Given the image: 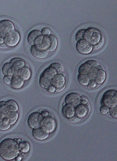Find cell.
<instances>
[{"mask_svg": "<svg viewBox=\"0 0 117 161\" xmlns=\"http://www.w3.org/2000/svg\"><path fill=\"white\" fill-rule=\"evenodd\" d=\"M19 152L18 144L14 139L6 138L0 142V157L3 159L13 160Z\"/></svg>", "mask_w": 117, "mask_h": 161, "instance_id": "6da1fadb", "label": "cell"}, {"mask_svg": "<svg viewBox=\"0 0 117 161\" xmlns=\"http://www.w3.org/2000/svg\"><path fill=\"white\" fill-rule=\"evenodd\" d=\"M101 105H105L109 108L117 106V91L115 89H109L103 94L101 100Z\"/></svg>", "mask_w": 117, "mask_h": 161, "instance_id": "7a4b0ae2", "label": "cell"}, {"mask_svg": "<svg viewBox=\"0 0 117 161\" xmlns=\"http://www.w3.org/2000/svg\"><path fill=\"white\" fill-rule=\"evenodd\" d=\"M40 48L52 52L55 51L58 46V41L56 37L52 34L43 36L40 44L37 45Z\"/></svg>", "mask_w": 117, "mask_h": 161, "instance_id": "3957f363", "label": "cell"}, {"mask_svg": "<svg viewBox=\"0 0 117 161\" xmlns=\"http://www.w3.org/2000/svg\"><path fill=\"white\" fill-rule=\"evenodd\" d=\"M101 36V32L98 29L90 27L85 29L83 39L93 45L100 41Z\"/></svg>", "mask_w": 117, "mask_h": 161, "instance_id": "277c9868", "label": "cell"}, {"mask_svg": "<svg viewBox=\"0 0 117 161\" xmlns=\"http://www.w3.org/2000/svg\"><path fill=\"white\" fill-rule=\"evenodd\" d=\"M51 84L56 88V93L63 91L66 86V79L64 73H58L51 80Z\"/></svg>", "mask_w": 117, "mask_h": 161, "instance_id": "5b68a950", "label": "cell"}, {"mask_svg": "<svg viewBox=\"0 0 117 161\" xmlns=\"http://www.w3.org/2000/svg\"><path fill=\"white\" fill-rule=\"evenodd\" d=\"M48 129L42 125H39L32 130V135L35 139L39 140H44L47 139L49 134Z\"/></svg>", "mask_w": 117, "mask_h": 161, "instance_id": "8992f818", "label": "cell"}, {"mask_svg": "<svg viewBox=\"0 0 117 161\" xmlns=\"http://www.w3.org/2000/svg\"><path fill=\"white\" fill-rule=\"evenodd\" d=\"M43 36L39 30H33L28 34L27 37V41L31 46L38 45L41 43Z\"/></svg>", "mask_w": 117, "mask_h": 161, "instance_id": "52a82bcc", "label": "cell"}, {"mask_svg": "<svg viewBox=\"0 0 117 161\" xmlns=\"http://www.w3.org/2000/svg\"><path fill=\"white\" fill-rule=\"evenodd\" d=\"M20 39V35L16 30L7 34L4 37L5 44L7 46L14 47L19 43Z\"/></svg>", "mask_w": 117, "mask_h": 161, "instance_id": "ba28073f", "label": "cell"}, {"mask_svg": "<svg viewBox=\"0 0 117 161\" xmlns=\"http://www.w3.org/2000/svg\"><path fill=\"white\" fill-rule=\"evenodd\" d=\"M77 51L80 53L87 55L90 53L93 50V45L88 42L81 39L77 41L76 44Z\"/></svg>", "mask_w": 117, "mask_h": 161, "instance_id": "9c48e42d", "label": "cell"}, {"mask_svg": "<svg viewBox=\"0 0 117 161\" xmlns=\"http://www.w3.org/2000/svg\"><path fill=\"white\" fill-rule=\"evenodd\" d=\"M1 33L0 37H4L7 34L15 30L14 25L10 20L4 19L0 21Z\"/></svg>", "mask_w": 117, "mask_h": 161, "instance_id": "30bf717a", "label": "cell"}, {"mask_svg": "<svg viewBox=\"0 0 117 161\" xmlns=\"http://www.w3.org/2000/svg\"><path fill=\"white\" fill-rule=\"evenodd\" d=\"M43 117L40 113L38 112L31 113L28 116L27 119V123L31 128L40 125Z\"/></svg>", "mask_w": 117, "mask_h": 161, "instance_id": "8fae6325", "label": "cell"}, {"mask_svg": "<svg viewBox=\"0 0 117 161\" xmlns=\"http://www.w3.org/2000/svg\"><path fill=\"white\" fill-rule=\"evenodd\" d=\"M41 125L44 126L49 130L50 133L54 131L57 126L56 121L52 115L43 117Z\"/></svg>", "mask_w": 117, "mask_h": 161, "instance_id": "7c38bea8", "label": "cell"}, {"mask_svg": "<svg viewBox=\"0 0 117 161\" xmlns=\"http://www.w3.org/2000/svg\"><path fill=\"white\" fill-rule=\"evenodd\" d=\"M81 96L78 93L71 92L67 94L64 98V103L66 104H71L74 107L80 103Z\"/></svg>", "mask_w": 117, "mask_h": 161, "instance_id": "4fadbf2b", "label": "cell"}, {"mask_svg": "<svg viewBox=\"0 0 117 161\" xmlns=\"http://www.w3.org/2000/svg\"><path fill=\"white\" fill-rule=\"evenodd\" d=\"M31 54L35 57L39 59H44L48 56L49 52L39 48L37 45L31 46L30 48Z\"/></svg>", "mask_w": 117, "mask_h": 161, "instance_id": "5bb4252c", "label": "cell"}, {"mask_svg": "<svg viewBox=\"0 0 117 161\" xmlns=\"http://www.w3.org/2000/svg\"><path fill=\"white\" fill-rule=\"evenodd\" d=\"M25 81L20 76L14 74L11 77L10 85L12 88L15 89H20L24 86Z\"/></svg>", "mask_w": 117, "mask_h": 161, "instance_id": "9a60e30c", "label": "cell"}, {"mask_svg": "<svg viewBox=\"0 0 117 161\" xmlns=\"http://www.w3.org/2000/svg\"><path fill=\"white\" fill-rule=\"evenodd\" d=\"M75 115L81 118L87 116L91 111L86 105L81 103L75 107Z\"/></svg>", "mask_w": 117, "mask_h": 161, "instance_id": "2e32d148", "label": "cell"}, {"mask_svg": "<svg viewBox=\"0 0 117 161\" xmlns=\"http://www.w3.org/2000/svg\"><path fill=\"white\" fill-rule=\"evenodd\" d=\"M62 112L63 115L67 119L70 118L75 115V107L72 105L65 103L63 105Z\"/></svg>", "mask_w": 117, "mask_h": 161, "instance_id": "e0dca14e", "label": "cell"}, {"mask_svg": "<svg viewBox=\"0 0 117 161\" xmlns=\"http://www.w3.org/2000/svg\"><path fill=\"white\" fill-rule=\"evenodd\" d=\"M106 78V73L105 69L103 66L100 65L94 80L97 84L101 85L105 82Z\"/></svg>", "mask_w": 117, "mask_h": 161, "instance_id": "ac0fdd59", "label": "cell"}, {"mask_svg": "<svg viewBox=\"0 0 117 161\" xmlns=\"http://www.w3.org/2000/svg\"><path fill=\"white\" fill-rule=\"evenodd\" d=\"M10 63L15 72L24 67L26 65L25 61L20 58H13L11 59Z\"/></svg>", "mask_w": 117, "mask_h": 161, "instance_id": "d6986e66", "label": "cell"}, {"mask_svg": "<svg viewBox=\"0 0 117 161\" xmlns=\"http://www.w3.org/2000/svg\"><path fill=\"white\" fill-rule=\"evenodd\" d=\"M14 74L18 75L22 78L25 81L30 80L32 76V72L30 68L25 66L15 72Z\"/></svg>", "mask_w": 117, "mask_h": 161, "instance_id": "ffe728a7", "label": "cell"}, {"mask_svg": "<svg viewBox=\"0 0 117 161\" xmlns=\"http://www.w3.org/2000/svg\"><path fill=\"white\" fill-rule=\"evenodd\" d=\"M57 73V72L54 69L49 66L43 71L40 75L51 80Z\"/></svg>", "mask_w": 117, "mask_h": 161, "instance_id": "44dd1931", "label": "cell"}, {"mask_svg": "<svg viewBox=\"0 0 117 161\" xmlns=\"http://www.w3.org/2000/svg\"><path fill=\"white\" fill-rule=\"evenodd\" d=\"M6 109L7 112L17 111L19 106L16 102L13 99H9L5 102V104Z\"/></svg>", "mask_w": 117, "mask_h": 161, "instance_id": "7402d4cb", "label": "cell"}, {"mask_svg": "<svg viewBox=\"0 0 117 161\" xmlns=\"http://www.w3.org/2000/svg\"><path fill=\"white\" fill-rule=\"evenodd\" d=\"M5 117L9 119L11 125H13L17 122L19 114L17 111H9L6 114Z\"/></svg>", "mask_w": 117, "mask_h": 161, "instance_id": "603a6c76", "label": "cell"}, {"mask_svg": "<svg viewBox=\"0 0 117 161\" xmlns=\"http://www.w3.org/2000/svg\"><path fill=\"white\" fill-rule=\"evenodd\" d=\"M78 83L83 86H87L90 80L87 74L78 73L77 76Z\"/></svg>", "mask_w": 117, "mask_h": 161, "instance_id": "cb8c5ba5", "label": "cell"}, {"mask_svg": "<svg viewBox=\"0 0 117 161\" xmlns=\"http://www.w3.org/2000/svg\"><path fill=\"white\" fill-rule=\"evenodd\" d=\"M92 67L86 61L82 64L78 69V73L87 74L90 69Z\"/></svg>", "mask_w": 117, "mask_h": 161, "instance_id": "d4e9b609", "label": "cell"}, {"mask_svg": "<svg viewBox=\"0 0 117 161\" xmlns=\"http://www.w3.org/2000/svg\"><path fill=\"white\" fill-rule=\"evenodd\" d=\"M9 119L6 117H4L0 120V130L5 131L9 129L11 126Z\"/></svg>", "mask_w": 117, "mask_h": 161, "instance_id": "484cf974", "label": "cell"}, {"mask_svg": "<svg viewBox=\"0 0 117 161\" xmlns=\"http://www.w3.org/2000/svg\"><path fill=\"white\" fill-rule=\"evenodd\" d=\"M18 145L19 151L22 153H27L30 150V145L27 141H21L18 143Z\"/></svg>", "mask_w": 117, "mask_h": 161, "instance_id": "4316f807", "label": "cell"}, {"mask_svg": "<svg viewBox=\"0 0 117 161\" xmlns=\"http://www.w3.org/2000/svg\"><path fill=\"white\" fill-rule=\"evenodd\" d=\"M51 80L40 75L39 83V85L41 88L45 89L49 86L51 85Z\"/></svg>", "mask_w": 117, "mask_h": 161, "instance_id": "83f0119b", "label": "cell"}, {"mask_svg": "<svg viewBox=\"0 0 117 161\" xmlns=\"http://www.w3.org/2000/svg\"><path fill=\"white\" fill-rule=\"evenodd\" d=\"M49 66L54 69L58 73L63 72L64 70V68L62 65L58 62L52 63L50 64Z\"/></svg>", "mask_w": 117, "mask_h": 161, "instance_id": "f1b7e54d", "label": "cell"}, {"mask_svg": "<svg viewBox=\"0 0 117 161\" xmlns=\"http://www.w3.org/2000/svg\"><path fill=\"white\" fill-rule=\"evenodd\" d=\"M100 65L96 67H91L87 74L90 80H94L96 72Z\"/></svg>", "mask_w": 117, "mask_h": 161, "instance_id": "f546056e", "label": "cell"}, {"mask_svg": "<svg viewBox=\"0 0 117 161\" xmlns=\"http://www.w3.org/2000/svg\"><path fill=\"white\" fill-rule=\"evenodd\" d=\"M105 42V39L102 35L100 41L97 44L93 45V50L96 51L101 49L103 46Z\"/></svg>", "mask_w": 117, "mask_h": 161, "instance_id": "4dcf8cb0", "label": "cell"}, {"mask_svg": "<svg viewBox=\"0 0 117 161\" xmlns=\"http://www.w3.org/2000/svg\"><path fill=\"white\" fill-rule=\"evenodd\" d=\"M11 66L10 62H6L3 64L2 67V71L4 75H7V71Z\"/></svg>", "mask_w": 117, "mask_h": 161, "instance_id": "1f68e13d", "label": "cell"}, {"mask_svg": "<svg viewBox=\"0 0 117 161\" xmlns=\"http://www.w3.org/2000/svg\"><path fill=\"white\" fill-rule=\"evenodd\" d=\"M101 85L97 84L94 80H90L87 87L90 89H95L99 87Z\"/></svg>", "mask_w": 117, "mask_h": 161, "instance_id": "d6a6232c", "label": "cell"}, {"mask_svg": "<svg viewBox=\"0 0 117 161\" xmlns=\"http://www.w3.org/2000/svg\"><path fill=\"white\" fill-rule=\"evenodd\" d=\"M85 29H81L78 31L75 35L76 40L77 41L83 39V36Z\"/></svg>", "mask_w": 117, "mask_h": 161, "instance_id": "836d02e7", "label": "cell"}, {"mask_svg": "<svg viewBox=\"0 0 117 161\" xmlns=\"http://www.w3.org/2000/svg\"><path fill=\"white\" fill-rule=\"evenodd\" d=\"M110 108L104 105H101L99 108V111L101 114L103 115L108 114L109 113Z\"/></svg>", "mask_w": 117, "mask_h": 161, "instance_id": "e575fe53", "label": "cell"}, {"mask_svg": "<svg viewBox=\"0 0 117 161\" xmlns=\"http://www.w3.org/2000/svg\"><path fill=\"white\" fill-rule=\"evenodd\" d=\"M117 106L110 108L109 109V113L110 115L113 118H117Z\"/></svg>", "mask_w": 117, "mask_h": 161, "instance_id": "d590c367", "label": "cell"}, {"mask_svg": "<svg viewBox=\"0 0 117 161\" xmlns=\"http://www.w3.org/2000/svg\"><path fill=\"white\" fill-rule=\"evenodd\" d=\"M56 88L53 85H50L45 89L48 93L53 94L56 92Z\"/></svg>", "mask_w": 117, "mask_h": 161, "instance_id": "8d00e7d4", "label": "cell"}, {"mask_svg": "<svg viewBox=\"0 0 117 161\" xmlns=\"http://www.w3.org/2000/svg\"><path fill=\"white\" fill-rule=\"evenodd\" d=\"M82 118L75 115L70 118L67 119L68 121L72 123H76L79 122Z\"/></svg>", "mask_w": 117, "mask_h": 161, "instance_id": "74e56055", "label": "cell"}, {"mask_svg": "<svg viewBox=\"0 0 117 161\" xmlns=\"http://www.w3.org/2000/svg\"><path fill=\"white\" fill-rule=\"evenodd\" d=\"M12 76L7 75H4L3 78V81L6 85H9L11 84Z\"/></svg>", "mask_w": 117, "mask_h": 161, "instance_id": "f35d334b", "label": "cell"}, {"mask_svg": "<svg viewBox=\"0 0 117 161\" xmlns=\"http://www.w3.org/2000/svg\"><path fill=\"white\" fill-rule=\"evenodd\" d=\"M41 32L43 36L48 35L51 34V30L49 28L45 27L42 29Z\"/></svg>", "mask_w": 117, "mask_h": 161, "instance_id": "ab89813d", "label": "cell"}, {"mask_svg": "<svg viewBox=\"0 0 117 161\" xmlns=\"http://www.w3.org/2000/svg\"><path fill=\"white\" fill-rule=\"evenodd\" d=\"M92 67H96L99 65V62L94 60H89L87 61Z\"/></svg>", "mask_w": 117, "mask_h": 161, "instance_id": "60d3db41", "label": "cell"}, {"mask_svg": "<svg viewBox=\"0 0 117 161\" xmlns=\"http://www.w3.org/2000/svg\"><path fill=\"white\" fill-rule=\"evenodd\" d=\"M8 47L5 44L4 40V38L2 37H0V48H5Z\"/></svg>", "mask_w": 117, "mask_h": 161, "instance_id": "b9f144b4", "label": "cell"}, {"mask_svg": "<svg viewBox=\"0 0 117 161\" xmlns=\"http://www.w3.org/2000/svg\"><path fill=\"white\" fill-rule=\"evenodd\" d=\"M40 114L42 115L43 117H45L49 116L52 115V114H51L49 112L47 111H44L41 112Z\"/></svg>", "mask_w": 117, "mask_h": 161, "instance_id": "7bdbcfd3", "label": "cell"}, {"mask_svg": "<svg viewBox=\"0 0 117 161\" xmlns=\"http://www.w3.org/2000/svg\"><path fill=\"white\" fill-rule=\"evenodd\" d=\"M16 161H20L22 159V158L21 156L17 155L15 159Z\"/></svg>", "mask_w": 117, "mask_h": 161, "instance_id": "ee69618b", "label": "cell"}, {"mask_svg": "<svg viewBox=\"0 0 117 161\" xmlns=\"http://www.w3.org/2000/svg\"><path fill=\"white\" fill-rule=\"evenodd\" d=\"M4 117V114L0 110V120H1Z\"/></svg>", "mask_w": 117, "mask_h": 161, "instance_id": "f6af8a7d", "label": "cell"}, {"mask_svg": "<svg viewBox=\"0 0 117 161\" xmlns=\"http://www.w3.org/2000/svg\"><path fill=\"white\" fill-rule=\"evenodd\" d=\"M22 139L20 138H18L16 139V140H15L16 142L18 144L20 142H21V141Z\"/></svg>", "mask_w": 117, "mask_h": 161, "instance_id": "bcb514c9", "label": "cell"}, {"mask_svg": "<svg viewBox=\"0 0 117 161\" xmlns=\"http://www.w3.org/2000/svg\"><path fill=\"white\" fill-rule=\"evenodd\" d=\"M0 33H1V28H0Z\"/></svg>", "mask_w": 117, "mask_h": 161, "instance_id": "7dc6e473", "label": "cell"}]
</instances>
